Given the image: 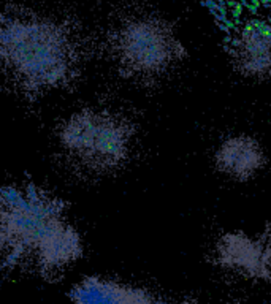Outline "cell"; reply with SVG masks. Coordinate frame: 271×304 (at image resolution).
Listing matches in <instances>:
<instances>
[{"label":"cell","instance_id":"obj_5","mask_svg":"<svg viewBox=\"0 0 271 304\" xmlns=\"http://www.w3.org/2000/svg\"><path fill=\"white\" fill-rule=\"evenodd\" d=\"M265 156L260 143L251 136H232L219 146L216 165L224 175L246 181L257 175L263 166Z\"/></svg>","mask_w":271,"mask_h":304},{"label":"cell","instance_id":"obj_2","mask_svg":"<svg viewBox=\"0 0 271 304\" xmlns=\"http://www.w3.org/2000/svg\"><path fill=\"white\" fill-rule=\"evenodd\" d=\"M0 250L11 263L54 272L83 255V241L65 204L35 185H0Z\"/></svg>","mask_w":271,"mask_h":304},{"label":"cell","instance_id":"obj_9","mask_svg":"<svg viewBox=\"0 0 271 304\" xmlns=\"http://www.w3.org/2000/svg\"><path fill=\"white\" fill-rule=\"evenodd\" d=\"M147 304H171V303H165V301H159V300H154V298H151L149 301H147Z\"/></svg>","mask_w":271,"mask_h":304},{"label":"cell","instance_id":"obj_3","mask_svg":"<svg viewBox=\"0 0 271 304\" xmlns=\"http://www.w3.org/2000/svg\"><path fill=\"white\" fill-rule=\"evenodd\" d=\"M133 135V125L124 116L86 108L64 121L57 130V143L65 160L78 171L103 176L128 160Z\"/></svg>","mask_w":271,"mask_h":304},{"label":"cell","instance_id":"obj_6","mask_svg":"<svg viewBox=\"0 0 271 304\" xmlns=\"http://www.w3.org/2000/svg\"><path fill=\"white\" fill-rule=\"evenodd\" d=\"M219 257L224 265L249 276L267 277L271 274V246L241 234H230L220 241Z\"/></svg>","mask_w":271,"mask_h":304},{"label":"cell","instance_id":"obj_8","mask_svg":"<svg viewBox=\"0 0 271 304\" xmlns=\"http://www.w3.org/2000/svg\"><path fill=\"white\" fill-rule=\"evenodd\" d=\"M238 62L249 76H267L271 73V26L252 24L239 40Z\"/></svg>","mask_w":271,"mask_h":304},{"label":"cell","instance_id":"obj_1","mask_svg":"<svg viewBox=\"0 0 271 304\" xmlns=\"http://www.w3.org/2000/svg\"><path fill=\"white\" fill-rule=\"evenodd\" d=\"M86 53L81 30L67 18L21 5L0 10V73L26 97L72 86Z\"/></svg>","mask_w":271,"mask_h":304},{"label":"cell","instance_id":"obj_4","mask_svg":"<svg viewBox=\"0 0 271 304\" xmlns=\"http://www.w3.org/2000/svg\"><path fill=\"white\" fill-rule=\"evenodd\" d=\"M105 49L124 78L151 79L167 72L180 57L171 27L152 16H133L107 34Z\"/></svg>","mask_w":271,"mask_h":304},{"label":"cell","instance_id":"obj_7","mask_svg":"<svg viewBox=\"0 0 271 304\" xmlns=\"http://www.w3.org/2000/svg\"><path fill=\"white\" fill-rule=\"evenodd\" d=\"M151 295L105 277H86L73 287L72 304H147Z\"/></svg>","mask_w":271,"mask_h":304}]
</instances>
